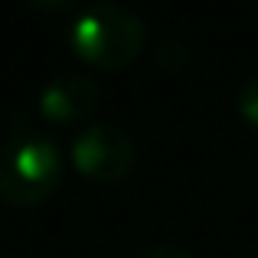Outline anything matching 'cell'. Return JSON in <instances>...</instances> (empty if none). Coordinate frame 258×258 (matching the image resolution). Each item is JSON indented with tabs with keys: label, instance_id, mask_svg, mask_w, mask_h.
Instances as JSON below:
<instances>
[{
	"label": "cell",
	"instance_id": "1",
	"mask_svg": "<svg viewBox=\"0 0 258 258\" xmlns=\"http://www.w3.org/2000/svg\"><path fill=\"white\" fill-rule=\"evenodd\" d=\"M17 127L0 144V200L13 209H33L46 203L62 183V151L43 127L13 118Z\"/></svg>",
	"mask_w": 258,
	"mask_h": 258
},
{
	"label": "cell",
	"instance_id": "2",
	"mask_svg": "<svg viewBox=\"0 0 258 258\" xmlns=\"http://www.w3.org/2000/svg\"><path fill=\"white\" fill-rule=\"evenodd\" d=\"M147 46V26L134 7L121 0H95L76 13L69 26V49L82 62L118 72L138 62Z\"/></svg>",
	"mask_w": 258,
	"mask_h": 258
},
{
	"label": "cell",
	"instance_id": "3",
	"mask_svg": "<svg viewBox=\"0 0 258 258\" xmlns=\"http://www.w3.org/2000/svg\"><path fill=\"white\" fill-rule=\"evenodd\" d=\"M69 154H72V167L98 186L121 183L134 170V160H138L131 134L124 127L111 124V121H95V124L82 127L72 138Z\"/></svg>",
	"mask_w": 258,
	"mask_h": 258
},
{
	"label": "cell",
	"instance_id": "4",
	"mask_svg": "<svg viewBox=\"0 0 258 258\" xmlns=\"http://www.w3.org/2000/svg\"><path fill=\"white\" fill-rule=\"evenodd\" d=\"M101 101V88L92 76L76 69H62L49 79L36 95V108L52 124H82L92 118Z\"/></svg>",
	"mask_w": 258,
	"mask_h": 258
},
{
	"label": "cell",
	"instance_id": "5",
	"mask_svg": "<svg viewBox=\"0 0 258 258\" xmlns=\"http://www.w3.org/2000/svg\"><path fill=\"white\" fill-rule=\"evenodd\" d=\"M154 62L160 66L164 72H183L189 62H193V49H189V43L183 36H164L157 43V49H154Z\"/></svg>",
	"mask_w": 258,
	"mask_h": 258
},
{
	"label": "cell",
	"instance_id": "6",
	"mask_svg": "<svg viewBox=\"0 0 258 258\" xmlns=\"http://www.w3.org/2000/svg\"><path fill=\"white\" fill-rule=\"evenodd\" d=\"M235 108H239L242 121L258 134V72L245 76L239 82V92H235Z\"/></svg>",
	"mask_w": 258,
	"mask_h": 258
},
{
	"label": "cell",
	"instance_id": "7",
	"mask_svg": "<svg viewBox=\"0 0 258 258\" xmlns=\"http://www.w3.org/2000/svg\"><path fill=\"white\" fill-rule=\"evenodd\" d=\"M131 258H196V255L189 248H180V245H151V248H141Z\"/></svg>",
	"mask_w": 258,
	"mask_h": 258
},
{
	"label": "cell",
	"instance_id": "8",
	"mask_svg": "<svg viewBox=\"0 0 258 258\" xmlns=\"http://www.w3.org/2000/svg\"><path fill=\"white\" fill-rule=\"evenodd\" d=\"M26 4H30L33 10H39V13H49V17H56V13L72 10V4H76V0H26Z\"/></svg>",
	"mask_w": 258,
	"mask_h": 258
}]
</instances>
